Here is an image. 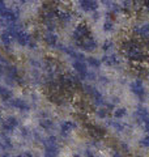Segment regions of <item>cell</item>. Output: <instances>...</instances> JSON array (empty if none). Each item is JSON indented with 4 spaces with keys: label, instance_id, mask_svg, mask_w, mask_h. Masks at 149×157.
I'll list each match as a JSON object with an SVG mask.
<instances>
[{
    "label": "cell",
    "instance_id": "cell-1",
    "mask_svg": "<svg viewBox=\"0 0 149 157\" xmlns=\"http://www.w3.org/2000/svg\"><path fill=\"white\" fill-rule=\"evenodd\" d=\"M124 55L127 60H131L133 63H140L145 59V51L139 43L130 41L124 46Z\"/></svg>",
    "mask_w": 149,
    "mask_h": 157
},
{
    "label": "cell",
    "instance_id": "cell-2",
    "mask_svg": "<svg viewBox=\"0 0 149 157\" xmlns=\"http://www.w3.org/2000/svg\"><path fill=\"white\" fill-rule=\"evenodd\" d=\"M128 88H130V92L135 97H137L139 100L145 98V96H147V88H145V82H144L143 78H140V77L132 78V80L128 82Z\"/></svg>",
    "mask_w": 149,
    "mask_h": 157
},
{
    "label": "cell",
    "instance_id": "cell-3",
    "mask_svg": "<svg viewBox=\"0 0 149 157\" xmlns=\"http://www.w3.org/2000/svg\"><path fill=\"white\" fill-rule=\"evenodd\" d=\"M132 33L140 39H149V21L141 20L132 24Z\"/></svg>",
    "mask_w": 149,
    "mask_h": 157
},
{
    "label": "cell",
    "instance_id": "cell-4",
    "mask_svg": "<svg viewBox=\"0 0 149 157\" xmlns=\"http://www.w3.org/2000/svg\"><path fill=\"white\" fill-rule=\"evenodd\" d=\"M72 67H73V70H74V73H76V76L78 78H86L88 76V73H89V70H88V64H86V62L85 60H73L72 63Z\"/></svg>",
    "mask_w": 149,
    "mask_h": 157
},
{
    "label": "cell",
    "instance_id": "cell-5",
    "mask_svg": "<svg viewBox=\"0 0 149 157\" xmlns=\"http://www.w3.org/2000/svg\"><path fill=\"white\" fill-rule=\"evenodd\" d=\"M77 4L81 11L86 12V13L97 12L99 9V3L97 0H77Z\"/></svg>",
    "mask_w": 149,
    "mask_h": 157
},
{
    "label": "cell",
    "instance_id": "cell-6",
    "mask_svg": "<svg viewBox=\"0 0 149 157\" xmlns=\"http://www.w3.org/2000/svg\"><path fill=\"white\" fill-rule=\"evenodd\" d=\"M77 45L80 46V48H82V50H84V51H86V52H93V51H96V50H97V47H98L97 41H96L94 38H92V37L84 38L82 41L77 42Z\"/></svg>",
    "mask_w": 149,
    "mask_h": 157
},
{
    "label": "cell",
    "instance_id": "cell-7",
    "mask_svg": "<svg viewBox=\"0 0 149 157\" xmlns=\"http://www.w3.org/2000/svg\"><path fill=\"white\" fill-rule=\"evenodd\" d=\"M72 37L76 42H80L82 41L84 38L89 37V29L86 25H77L76 28L73 29V33H72Z\"/></svg>",
    "mask_w": 149,
    "mask_h": 157
},
{
    "label": "cell",
    "instance_id": "cell-8",
    "mask_svg": "<svg viewBox=\"0 0 149 157\" xmlns=\"http://www.w3.org/2000/svg\"><path fill=\"white\" fill-rule=\"evenodd\" d=\"M133 117L136 118V121L139 122V123H143L144 121H147L148 118H149V110H148V107L145 106H137L135 111H133Z\"/></svg>",
    "mask_w": 149,
    "mask_h": 157
},
{
    "label": "cell",
    "instance_id": "cell-9",
    "mask_svg": "<svg viewBox=\"0 0 149 157\" xmlns=\"http://www.w3.org/2000/svg\"><path fill=\"white\" fill-rule=\"evenodd\" d=\"M117 29H118L117 21H114V20L110 18V17H106L105 21L102 22V30H103V33H106V34H114V33L117 32Z\"/></svg>",
    "mask_w": 149,
    "mask_h": 157
},
{
    "label": "cell",
    "instance_id": "cell-10",
    "mask_svg": "<svg viewBox=\"0 0 149 157\" xmlns=\"http://www.w3.org/2000/svg\"><path fill=\"white\" fill-rule=\"evenodd\" d=\"M0 16L6 20V21H8L9 24H14V22H17V20H18L17 12L12 11V9H7V8L0 11Z\"/></svg>",
    "mask_w": 149,
    "mask_h": 157
},
{
    "label": "cell",
    "instance_id": "cell-11",
    "mask_svg": "<svg viewBox=\"0 0 149 157\" xmlns=\"http://www.w3.org/2000/svg\"><path fill=\"white\" fill-rule=\"evenodd\" d=\"M16 127H18V121L14 117L7 118L2 124V128H3L4 132H11V131H13L14 128H16Z\"/></svg>",
    "mask_w": 149,
    "mask_h": 157
},
{
    "label": "cell",
    "instance_id": "cell-12",
    "mask_svg": "<svg viewBox=\"0 0 149 157\" xmlns=\"http://www.w3.org/2000/svg\"><path fill=\"white\" fill-rule=\"evenodd\" d=\"M76 127V123L72 121H64L63 123L60 124V134L64 136V137H67L71 135V132L73 131V128Z\"/></svg>",
    "mask_w": 149,
    "mask_h": 157
},
{
    "label": "cell",
    "instance_id": "cell-13",
    "mask_svg": "<svg viewBox=\"0 0 149 157\" xmlns=\"http://www.w3.org/2000/svg\"><path fill=\"white\" fill-rule=\"evenodd\" d=\"M113 115H114L115 119L122 121V119H124V118L128 117V109L126 106H115L113 109Z\"/></svg>",
    "mask_w": 149,
    "mask_h": 157
},
{
    "label": "cell",
    "instance_id": "cell-14",
    "mask_svg": "<svg viewBox=\"0 0 149 157\" xmlns=\"http://www.w3.org/2000/svg\"><path fill=\"white\" fill-rule=\"evenodd\" d=\"M9 105H11L12 107H16V109L21 110V111H28V110H30V106H29L28 102L24 101V100H20V98H14V100H11Z\"/></svg>",
    "mask_w": 149,
    "mask_h": 157
},
{
    "label": "cell",
    "instance_id": "cell-15",
    "mask_svg": "<svg viewBox=\"0 0 149 157\" xmlns=\"http://www.w3.org/2000/svg\"><path fill=\"white\" fill-rule=\"evenodd\" d=\"M44 42L47 43L48 46H51V47H56L59 45V39H58V36L54 32H47L46 34H44Z\"/></svg>",
    "mask_w": 149,
    "mask_h": 157
},
{
    "label": "cell",
    "instance_id": "cell-16",
    "mask_svg": "<svg viewBox=\"0 0 149 157\" xmlns=\"http://www.w3.org/2000/svg\"><path fill=\"white\" fill-rule=\"evenodd\" d=\"M14 39H16V41H17V42H18L21 46H29V43L32 42V37L29 36L28 33L22 32V30L17 34L16 38H14Z\"/></svg>",
    "mask_w": 149,
    "mask_h": 157
},
{
    "label": "cell",
    "instance_id": "cell-17",
    "mask_svg": "<svg viewBox=\"0 0 149 157\" xmlns=\"http://www.w3.org/2000/svg\"><path fill=\"white\" fill-rule=\"evenodd\" d=\"M85 62H86L88 67H92V68H94V70H98V68L102 66V60L96 58V56H88L85 59Z\"/></svg>",
    "mask_w": 149,
    "mask_h": 157
},
{
    "label": "cell",
    "instance_id": "cell-18",
    "mask_svg": "<svg viewBox=\"0 0 149 157\" xmlns=\"http://www.w3.org/2000/svg\"><path fill=\"white\" fill-rule=\"evenodd\" d=\"M58 18L60 20L63 24H69L72 21L73 16H72L71 12H60V13H58Z\"/></svg>",
    "mask_w": 149,
    "mask_h": 157
},
{
    "label": "cell",
    "instance_id": "cell-19",
    "mask_svg": "<svg viewBox=\"0 0 149 157\" xmlns=\"http://www.w3.org/2000/svg\"><path fill=\"white\" fill-rule=\"evenodd\" d=\"M0 39H2V43H3V45L8 46V45H11V42L13 41V37H12V34L9 33L8 30H6V32L2 33V36H0Z\"/></svg>",
    "mask_w": 149,
    "mask_h": 157
},
{
    "label": "cell",
    "instance_id": "cell-20",
    "mask_svg": "<svg viewBox=\"0 0 149 157\" xmlns=\"http://www.w3.org/2000/svg\"><path fill=\"white\" fill-rule=\"evenodd\" d=\"M0 97H2L3 101H11L12 100V92L7 89V88L0 86Z\"/></svg>",
    "mask_w": 149,
    "mask_h": 157
},
{
    "label": "cell",
    "instance_id": "cell-21",
    "mask_svg": "<svg viewBox=\"0 0 149 157\" xmlns=\"http://www.w3.org/2000/svg\"><path fill=\"white\" fill-rule=\"evenodd\" d=\"M39 124H41V127L43 130H50V128H52V121L50 119V118H42L41 121H39Z\"/></svg>",
    "mask_w": 149,
    "mask_h": 157
},
{
    "label": "cell",
    "instance_id": "cell-22",
    "mask_svg": "<svg viewBox=\"0 0 149 157\" xmlns=\"http://www.w3.org/2000/svg\"><path fill=\"white\" fill-rule=\"evenodd\" d=\"M2 145H3V148H6V149H9V148H12V143H11V140H9L8 137H3Z\"/></svg>",
    "mask_w": 149,
    "mask_h": 157
},
{
    "label": "cell",
    "instance_id": "cell-23",
    "mask_svg": "<svg viewBox=\"0 0 149 157\" xmlns=\"http://www.w3.org/2000/svg\"><path fill=\"white\" fill-rule=\"evenodd\" d=\"M111 157H124V155L122 153V151H113Z\"/></svg>",
    "mask_w": 149,
    "mask_h": 157
},
{
    "label": "cell",
    "instance_id": "cell-24",
    "mask_svg": "<svg viewBox=\"0 0 149 157\" xmlns=\"http://www.w3.org/2000/svg\"><path fill=\"white\" fill-rule=\"evenodd\" d=\"M141 124H143V127H144V130L147 131V134H149V118H148L147 121H144Z\"/></svg>",
    "mask_w": 149,
    "mask_h": 157
},
{
    "label": "cell",
    "instance_id": "cell-25",
    "mask_svg": "<svg viewBox=\"0 0 149 157\" xmlns=\"http://www.w3.org/2000/svg\"><path fill=\"white\" fill-rule=\"evenodd\" d=\"M21 134H22V136H29V131H28L26 128H22Z\"/></svg>",
    "mask_w": 149,
    "mask_h": 157
},
{
    "label": "cell",
    "instance_id": "cell-26",
    "mask_svg": "<svg viewBox=\"0 0 149 157\" xmlns=\"http://www.w3.org/2000/svg\"><path fill=\"white\" fill-rule=\"evenodd\" d=\"M4 9V0H0V11Z\"/></svg>",
    "mask_w": 149,
    "mask_h": 157
},
{
    "label": "cell",
    "instance_id": "cell-27",
    "mask_svg": "<svg viewBox=\"0 0 149 157\" xmlns=\"http://www.w3.org/2000/svg\"><path fill=\"white\" fill-rule=\"evenodd\" d=\"M2 157H12V156H11V155H8V153H6V155H3Z\"/></svg>",
    "mask_w": 149,
    "mask_h": 157
},
{
    "label": "cell",
    "instance_id": "cell-28",
    "mask_svg": "<svg viewBox=\"0 0 149 157\" xmlns=\"http://www.w3.org/2000/svg\"><path fill=\"white\" fill-rule=\"evenodd\" d=\"M2 25H3V20L0 18V26H2Z\"/></svg>",
    "mask_w": 149,
    "mask_h": 157
},
{
    "label": "cell",
    "instance_id": "cell-29",
    "mask_svg": "<svg viewBox=\"0 0 149 157\" xmlns=\"http://www.w3.org/2000/svg\"><path fill=\"white\" fill-rule=\"evenodd\" d=\"M14 157H24L22 155H17V156H14Z\"/></svg>",
    "mask_w": 149,
    "mask_h": 157
},
{
    "label": "cell",
    "instance_id": "cell-30",
    "mask_svg": "<svg viewBox=\"0 0 149 157\" xmlns=\"http://www.w3.org/2000/svg\"><path fill=\"white\" fill-rule=\"evenodd\" d=\"M73 157H80V156H78V155H76V153H74V155H73Z\"/></svg>",
    "mask_w": 149,
    "mask_h": 157
},
{
    "label": "cell",
    "instance_id": "cell-31",
    "mask_svg": "<svg viewBox=\"0 0 149 157\" xmlns=\"http://www.w3.org/2000/svg\"><path fill=\"white\" fill-rule=\"evenodd\" d=\"M21 2H26V0H21Z\"/></svg>",
    "mask_w": 149,
    "mask_h": 157
},
{
    "label": "cell",
    "instance_id": "cell-32",
    "mask_svg": "<svg viewBox=\"0 0 149 157\" xmlns=\"http://www.w3.org/2000/svg\"><path fill=\"white\" fill-rule=\"evenodd\" d=\"M136 157H141V156H136Z\"/></svg>",
    "mask_w": 149,
    "mask_h": 157
}]
</instances>
